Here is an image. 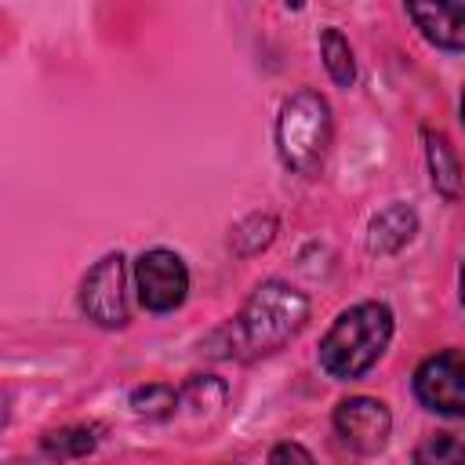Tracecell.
Wrapping results in <instances>:
<instances>
[{
	"label": "cell",
	"mask_w": 465,
	"mask_h": 465,
	"mask_svg": "<svg viewBox=\"0 0 465 465\" xmlns=\"http://www.w3.org/2000/svg\"><path fill=\"white\" fill-rule=\"evenodd\" d=\"M392 312L381 302H363L345 309L327 338L320 341V363L334 378H360L389 345Z\"/></svg>",
	"instance_id": "cell-1"
},
{
	"label": "cell",
	"mask_w": 465,
	"mask_h": 465,
	"mask_svg": "<svg viewBox=\"0 0 465 465\" xmlns=\"http://www.w3.org/2000/svg\"><path fill=\"white\" fill-rule=\"evenodd\" d=\"M305 316H309L305 298L298 291H291L287 283L269 280L243 305V316H240L243 345L254 349V352H272V349L287 345L302 331Z\"/></svg>",
	"instance_id": "cell-2"
},
{
	"label": "cell",
	"mask_w": 465,
	"mask_h": 465,
	"mask_svg": "<svg viewBox=\"0 0 465 465\" xmlns=\"http://www.w3.org/2000/svg\"><path fill=\"white\" fill-rule=\"evenodd\" d=\"M331 138V113L327 102L316 91H298L283 102L280 124H276V142H280V156L287 167L312 174L323 160Z\"/></svg>",
	"instance_id": "cell-3"
},
{
	"label": "cell",
	"mask_w": 465,
	"mask_h": 465,
	"mask_svg": "<svg viewBox=\"0 0 465 465\" xmlns=\"http://www.w3.org/2000/svg\"><path fill=\"white\" fill-rule=\"evenodd\" d=\"M414 392L429 411L461 418L465 414V356L450 349L429 356L414 374Z\"/></svg>",
	"instance_id": "cell-4"
},
{
	"label": "cell",
	"mask_w": 465,
	"mask_h": 465,
	"mask_svg": "<svg viewBox=\"0 0 465 465\" xmlns=\"http://www.w3.org/2000/svg\"><path fill=\"white\" fill-rule=\"evenodd\" d=\"M134 280H138L142 305L153 312H167V309L182 305V298L189 291V272H185L182 258L171 251H145L134 265Z\"/></svg>",
	"instance_id": "cell-5"
},
{
	"label": "cell",
	"mask_w": 465,
	"mask_h": 465,
	"mask_svg": "<svg viewBox=\"0 0 465 465\" xmlns=\"http://www.w3.org/2000/svg\"><path fill=\"white\" fill-rule=\"evenodd\" d=\"M124 280H127V276H124V258H120V254L102 258V262L87 272L80 302H84V312H87L94 323H102V327H120V323H127Z\"/></svg>",
	"instance_id": "cell-6"
},
{
	"label": "cell",
	"mask_w": 465,
	"mask_h": 465,
	"mask_svg": "<svg viewBox=\"0 0 465 465\" xmlns=\"http://www.w3.org/2000/svg\"><path fill=\"white\" fill-rule=\"evenodd\" d=\"M334 429H338V436H341L352 450L374 454V450L385 447L389 429H392V418H389V411H385L381 400L352 396V400H341V403H338V411H334Z\"/></svg>",
	"instance_id": "cell-7"
},
{
	"label": "cell",
	"mask_w": 465,
	"mask_h": 465,
	"mask_svg": "<svg viewBox=\"0 0 465 465\" xmlns=\"http://www.w3.org/2000/svg\"><path fill=\"white\" fill-rule=\"evenodd\" d=\"M414 25L436 44L461 51L465 47V0H436V4H407Z\"/></svg>",
	"instance_id": "cell-8"
},
{
	"label": "cell",
	"mask_w": 465,
	"mask_h": 465,
	"mask_svg": "<svg viewBox=\"0 0 465 465\" xmlns=\"http://www.w3.org/2000/svg\"><path fill=\"white\" fill-rule=\"evenodd\" d=\"M414 211L411 207H403V203H392V207H385L374 222H371V247L378 251V254H392V251H400L407 240H411V232H414Z\"/></svg>",
	"instance_id": "cell-9"
},
{
	"label": "cell",
	"mask_w": 465,
	"mask_h": 465,
	"mask_svg": "<svg viewBox=\"0 0 465 465\" xmlns=\"http://www.w3.org/2000/svg\"><path fill=\"white\" fill-rule=\"evenodd\" d=\"M429 142V167H432V185L443 193V196H458L461 189V163H458V153L450 149V142L443 134H425Z\"/></svg>",
	"instance_id": "cell-10"
},
{
	"label": "cell",
	"mask_w": 465,
	"mask_h": 465,
	"mask_svg": "<svg viewBox=\"0 0 465 465\" xmlns=\"http://www.w3.org/2000/svg\"><path fill=\"white\" fill-rule=\"evenodd\" d=\"M418 465H465V432H436L429 436L418 454Z\"/></svg>",
	"instance_id": "cell-11"
},
{
	"label": "cell",
	"mask_w": 465,
	"mask_h": 465,
	"mask_svg": "<svg viewBox=\"0 0 465 465\" xmlns=\"http://www.w3.org/2000/svg\"><path fill=\"white\" fill-rule=\"evenodd\" d=\"M320 51H323V65H327V73L334 76V84L349 87V84H352V76H356L349 40H345L338 29H323V36H320Z\"/></svg>",
	"instance_id": "cell-12"
},
{
	"label": "cell",
	"mask_w": 465,
	"mask_h": 465,
	"mask_svg": "<svg viewBox=\"0 0 465 465\" xmlns=\"http://www.w3.org/2000/svg\"><path fill=\"white\" fill-rule=\"evenodd\" d=\"M44 450L54 454V458H80V454L94 450V432L91 429H80V425L54 429V432L44 436Z\"/></svg>",
	"instance_id": "cell-13"
},
{
	"label": "cell",
	"mask_w": 465,
	"mask_h": 465,
	"mask_svg": "<svg viewBox=\"0 0 465 465\" xmlns=\"http://www.w3.org/2000/svg\"><path fill=\"white\" fill-rule=\"evenodd\" d=\"M174 403H178V400H174V392H171L167 385H145V389L134 392V411H138V414H149V418L171 414Z\"/></svg>",
	"instance_id": "cell-14"
},
{
	"label": "cell",
	"mask_w": 465,
	"mask_h": 465,
	"mask_svg": "<svg viewBox=\"0 0 465 465\" xmlns=\"http://www.w3.org/2000/svg\"><path fill=\"white\" fill-rule=\"evenodd\" d=\"M269 465H316V461H312V454H309L305 447H298V443H280V447H272Z\"/></svg>",
	"instance_id": "cell-15"
},
{
	"label": "cell",
	"mask_w": 465,
	"mask_h": 465,
	"mask_svg": "<svg viewBox=\"0 0 465 465\" xmlns=\"http://www.w3.org/2000/svg\"><path fill=\"white\" fill-rule=\"evenodd\" d=\"M461 298H465V265H461Z\"/></svg>",
	"instance_id": "cell-16"
},
{
	"label": "cell",
	"mask_w": 465,
	"mask_h": 465,
	"mask_svg": "<svg viewBox=\"0 0 465 465\" xmlns=\"http://www.w3.org/2000/svg\"><path fill=\"white\" fill-rule=\"evenodd\" d=\"M461 116H465V94H461Z\"/></svg>",
	"instance_id": "cell-17"
}]
</instances>
